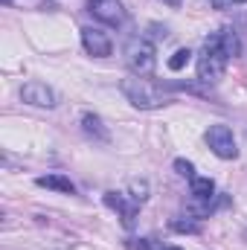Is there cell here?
<instances>
[{
    "mask_svg": "<svg viewBox=\"0 0 247 250\" xmlns=\"http://www.w3.org/2000/svg\"><path fill=\"white\" fill-rule=\"evenodd\" d=\"M172 230H178V233H198V224H192V221H172Z\"/></svg>",
    "mask_w": 247,
    "mask_h": 250,
    "instance_id": "16",
    "label": "cell"
},
{
    "mask_svg": "<svg viewBox=\"0 0 247 250\" xmlns=\"http://www.w3.org/2000/svg\"><path fill=\"white\" fill-rule=\"evenodd\" d=\"M137 250H157V242H154V239H140Z\"/></svg>",
    "mask_w": 247,
    "mask_h": 250,
    "instance_id": "18",
    "label": "cell"
},
{
    "mask_svg": "<svg viewBox=\"0 0 247 250\" xmlns=\"http://www.w3.org/2000/svg\"><path fill=\"white\" fill-rule=\"evenodd\" d=\"M192 195L198 198V201H212V195H215V184H212V178H192Z\"/></svg>",
    "mask_w": 247,
    "mask_h": 250,
    "instance_id": "11",
    "label": "cell"
},
{
    "mask_svg": "<svg viewBox=\"0 0 247 250\" xmlns=\"http://www.w3.org/2000/svg\"><path fill=\"white\" fill-rule=\"evenodd\" d=\"M236 3H245V0H212L215 9H230V6H236Z\"/></svg>",
    "mask_w": 247,
    "mask_h": 250,
    "instance_id": "17",
    "label": "cell"
},
{
    "mask_svg": "<svg viewBox=\"0 0 247 250\" xmlns=\"http://www.w3.org/2000/svg\"><path fill=\"white\" fill-rule=\"evenodd\" d=\"M87 12L108 26H123L125 23V9L117 0H87Z\"/></svg>",
    "mask_w": 247,
    "mask_h": 250,
    "instance_id": "5",
    "label": "cell"
},
{
    "mask_svg": "<svg viewBox=\"0 0 247 250\" xmlns=\"http://www.w3.org/2000/svg\"><path fill=\"white\" fill-rule=\"evenodd\" d=\"M125 62L134 70V76H151L154 67H157L154 44L145 41V38H131V41L125 44Z\"/></svg>",
    "mask_w": 247,
    "mask_h": 250,
    "instance_id": "3",
    "label": "cell"
},
{
    "mask_svg": "<svg viewBox=\"0 0 247 250\" xmlns=\"http://www.w3.org/2000/svg\"><path fill=\"white\" fill-rule=\"evenodd\" d=\"M35 184H38V187H44V189L64 192V195H73V192H76V187L70 184V178H64V175H41Z\"/></svg>",
    "mask_w": 247,
    "mask_h": 250,
    "instance_id": "10",
    "label": "cell"
},
{
    "mask_svg": "<svg viewBox=\"0 0 247 250\" xmlns=\"http://www.w3.org/2000/svg\"><path fill=\"white\" fill-rule=\"evenodd\" d=\"M175 169H178V175H184V178H195V166L189 163V160H175Z\"/></svg>",
    "mask_w": 247,
    "mask_h": 250,
    "instance_id": "15",
    "label": "cell"
},
{
    "mask_svg": "<svg viewBox=\"0 0 247 250\" xmlns=\"http://www.w3.org/2000/svg\"><path fill=\"white\" fill-rule=\"evenodd\" d=\"M21 99L29 102V105H38V108H53L56 105V93L53 87H47L44 82H29L21 87Z\"/></svg>",
    "mask_w": 247,
    "mask_h": 250,
    "instance_id": "7",
    "label": "cell"
},
{
    "mask_svg": "<svg viewBox=\"0 0 247 250\" xmlns=\"http://www.w3.org/2000/svg\"><path fill=\"white\" fill-rule=\"evenodd\" d=\"M206 146L212 148V154H218L221 160H233V157H239V148H236V137H233V131L227 128V125H212L209 131H206Z\"/></svg>",
    "mask_w": 247,
    "mask_h": 250,
    "instance_id": "4",
    "label": "cell"
},
{
    "mask_svg": "<svg viewBox=\"0 0 247 250\" xmlns=\"http://www.w3.org/2000/svg\"><path fill=\"white\" fill-rule=\"evenodd\" d=\"M105 204H108L111 209H117V212H120L125 230H134V221H137V209H140V204H134V201L128 204L120 192H105Z\"/></svg>",
    "mask_w": 247,
    "mask_h": 250,
    "instance_id": "8",
    "label": "cell"
},
{
    "mask_svg": "<svg viewBox=\"0 0 247 250\" xmlns=\"http://www.w3.org/2000/svg\"><path fill=\"white\" fill-rule=\"evenodd\" d=\"M189 62H192V50L181 47V50H178V53H175V56L169 59V70H175V73H178V70H184V67H186Z\"/></svg>",
    "mask_w": 247,
    "mask_h": 250,
    "instance_id": "13",
    "label": "cell"
},
{
    "mask_svg": "<svg viewBox=\"0 0 247 250\" xmlns=\"http://www.w3.org/2000/svg\"><path fill=\"white\" fill-rule=\"evenodd\" d=\"M163 3H166V6H175V9H178V6H181L184 0H163Z\"/></svg>",
    "mask_w": 247,
    "mask_h": 250,
    "instance_id": "19",
    "label": "cell"
},
{
    "mask_svg": "<svg viewBox=\"0 0 247 250\" xmlns=\"http://www.w3.org/2000/svg\"><path fill=\"white\" fill-rule=\"evenodd\" d=\"M120 87H123V93L128 96V102H131L134 108L148 111V108H160V105H166V96H163L160 84L148 82L145 76H128V79H123Z\"/></svg>",
    "mask_w": 247,
    "mask_h": 250,
    "instance_id": "1",
    "label": "cell"
},
{
    "mask_svg": "<svg viewBox=\"0 0 247 250\" xmlns=\"http://www.w3.org/2000/svg\"><path fill=\"white\" fill-rule=\"evenodd\" d=\"M209 38H212L224 53H227V59H236V56L242 53V41H239V35H236L233 29H227V26H224V29H218V32H212Z\"/></svg>",
    "mask_w": 247,
    "mask_h": 250,
    "instance_id": "9",
    "label": "cell"
},
{
    "mask_svg": "<svg viewBox=\"0 0 247 250\" xmlns=\"http://www.w3.org/2000/svg\"><path fill=\"white\" fill-rule=\"evenodd\" d=\"M131 201L134 204H145L148 201V184L145 181H131Z\"/></svg>",
    "mask_w": 247,
    "mask_h": 250,
    "instance_id": "14",
    "label": "cell"
},
{
    "mask_svg": "<svg viewBox=\"0 0 247 250\" xmlns=\"http://www.w3.org/2000/svg\"><path fill=\"white\" fill-rule=\"evenodd\" d=\"M169 250H184V248H169Z\"/></svg>",
    "mask_w": 247,
    "mask_h": 250,
    "instance_id": "20",
    "label": "cell"
},
{
    "mask_svg": "<svg viewBox=\"0 0 247 250\" xmlns=\"http://www.w3.org/2000/svg\"><path fill=\"white\" fill-rule=\"evenodd\" d=\"M82 44H84V50H87L90 56H96V59H105V56L114 53V44H111L108 32H102L99 26H84V29H82Z\"/></svg>",
    "mask_w": 247,
    "mask_h": 250,
    "instance_id": "6",
    "label": "cell"
},
{
    "mask_svg": "<svg viewBox=\"0 0 247 250\" xmlns=\"http://www.w3.org/2000/svg\"><path fill=\"white\" fill-rule=\"evenodd\" d=\"M3 3H12V0H3Z\"/></svg>",
    "mask_w": 247,
    "mask_h": 250,
    "instance_id": "21",
    "label": "cell"
},
{
    "mask_svg": "<svg viewBox=\"0 0 247 250\" xmlns=\"http://www.w3.org/2000/svg\"><path fill=\"white\" fill-rule=\"evenodd\" d=\"M82 125H84L87 134H99L102 140H108V131L102 128V120H99L96 114H84V117H82Z\"/></svg>",
    "mask_w": 247,
    "mask_h": 250,
    "instance_id": "12",
    "label": "cell"
},
{
    "mask_svg": "<svg viewBox=\"0 0 247 250\" xmlns=\"http://www.w3.org/2000/svg\"><path fill=\"white\" fill-rule=\"evenodd\" d=\"M227 62H230L227 53H224L212 38H206V41H204V50H201V56H198V79L206 82V84H215V82L224 76Z\"/></svg>",
    "mask_w": 247,
    "mask_h": 250,
    "instance_id": "2",
    "label": "cell"
}]
</instances>
